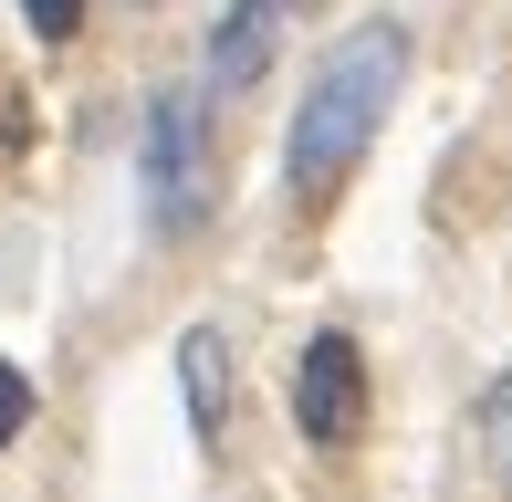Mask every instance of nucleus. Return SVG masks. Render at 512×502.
Instances as JSON below:
<instances>
[{
  "label": "nucleus",
  "instance_id": "1",
  "mask_svg": "<svg viewBox=\"0 0 512 502\" xmlns=\"http://www.w3.org/2000/svg\"><path fill=\"white\" fill-rule=\"evenodd\" d=\"M398 84H408V21H345L335 42L314 53V84L293 95V126H283V189L293 210H324L345 178L366 168L377 126L398 116Z\"/></svg>",
  "mask_w": 512,
  "mask_h": 502
},
{
  "label": "nucleus",
  "instance_id": "2",
  "mask_svg": "<svg viewBox=\"0 0 512 502\" xmlns=\"http://www.w3.org/2000/svg\"><path fill=\"white\" fill-rule=\"evenodd\" d=\"M136 189H147V231H199L209 220V105L189 84L147 95V147H136Z\"/></svg>",
  "mask_w": 512,
  "mask_h": 502
},
{
  "label": "nucleus",
  "instance_id": "3",
  "mask_svg": "<svg viewBox=\"0 0 512 502\" xmlns=\"http://www.w3.org/2000/svg\"><path fill=\"white\" fill-rule=\"evenodd\" d=\"M366 408H377V387H366V356L345 325H314L304 356H293V429H304L314 450H345L366 429Z\"/></svg>",
  "mask_w": 512,
  "mask_h": 502
},
{
  "label": "nucleus",
  "instance_id": "4",
  "mask_svg": "<svg viewBox=\"0 0 512 502\" xmlns=\"http://www.w3.org/2000/svg\"><path fill=\"white\" fill-rule=\"evenodd\" d=\"M293 11H304V0H220V11H209L199 84H209V95H251V84L272 74V53H283V21Z\"/></svg>",
  "mask_w": 512,
  "mask_h": 502
},
{
  "label": "nucleus",
  "instance_id": "5",
  "mask_svg": "<svg viewBox=\"0 0 512 502\" xmlns=\"http://www.w3.org/2000/svg\"><path fill=\"white\" fill-rule=\"evenodd\" d=\"M178 398H189L199 450H220L230 440V335L220 325H189V335H178Z\"/></svg>",
  "mask_w": 512,
  "mask_h": 502
},
{
  "label": "nucleus",
  "instance_id": "6",
  "mask_svg": "<svg viewBox=\"0 0 512 502\" xmlns=\"http://www.w3.org/2000/svg\"><path fill=\"white\" fill-rule=\"evenodd\" d=\"M471 429H481V461H492V482L512 492V367L481 387V408H471Z\"/></svg>",
  "mask_w": 512,
  "mask_h": 502
},
{
  "label": "nucleus",
  "instance_id": "7",
  "mask_svg": "<svg viewBox=\"0 0 512 502\" xmlns=\"http://www.w3.org/2000/svg\"><path fill=\"white\" fill-rule=\"evenodd\" d=\"M84 11H95V0H21L32 42H74V32H84Z\"/></svg>",
  "mask_w": 512,
  "mask_h": 502
},
{
  "label": "nucleus",
  "instance_id": "8",
  "mask_svg": "<svg viewBox=\"0 0 512 502\" xmlns=\"http://www.w3.org/2000/svg\"><path fill=\"white\" fill-rule=\"evenodd\" d=\"M32 408H42V398H32V377H21L11 356H0V450H11L21 429H32Z\"/></svg>",
  "mask_w": 512,
  "mask_h": 502
}]
</instances>
